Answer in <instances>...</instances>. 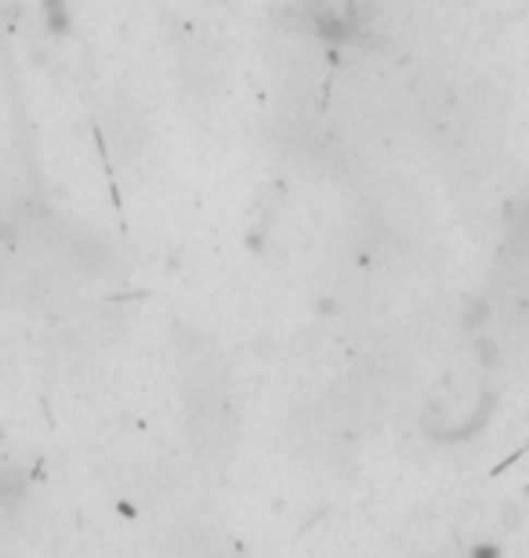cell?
<instances>
[{
  "instance_id": "obj_1",
  "label": "cell",
  "mask_w": 529,
  "mask_h": 558,
  "mask_svg": "<svg viewBox=\"0 0 529 558\" xmlns=\"http://www.w3.org/2000/svg\"><path fill=\"white\" fill-rule=\"evenodd\" d=\"M44 26H48L51 37H62V33H70V8H65V0H44Z\"/></svg>"
}]
</instances>
